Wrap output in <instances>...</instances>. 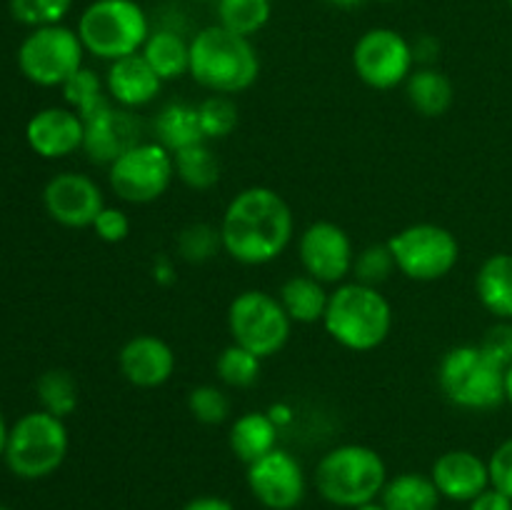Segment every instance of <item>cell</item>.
Instances as JSON below:
<instances>
[{
	"label": "cell",
	"instance_id": "cell-1",
	"mask_svg": "<svg viewBox=\"0 0 512 510\" xmlns=\"http://www.w3.org/2000/svg\"><path fill=\"white\" fill-rule=\"evenodd\" d=\"M295 215L288 200L273 188L253 185L225 205L220 220L223 250L240 265H268L288 250Z\"/></svg>",
	"mask_w": 512,
	"mask_h": 510
},
{
	"label": "cell",
	"instance_id": "cell-2",
	"mask_svg": "<svg viewBox=\"0 0 512 510\" xmlns=\"http://www.w3.org/2000/svg\"><path fill=\"white\" fill-rule=\"evenodd\" d=\"M260 75V55L253 40L223 25H208L190 40V78L218 95H238L253 88Z\"/></svg>",
	"mask_w": 512,
	"mask_h": 510
},
{
	"label": "cell",
	"instance_id": "cell-3",
	"mask_svg": "<svg viewBox=\"0 0 512 510\" xmlns=\"http://www.w3.org/2000/svg\"><path fill=\"white\" fill-rule=\"evenodd\" d=\"M323 328L340 348L370 353L380 348L393 330V305L380 288L345 280L330 293Z\"/></svg>",
	"mask_w": 512,
	"mask_h": 510
},
{
	"label": "cell",
	"instance_id": "cell-4",
	"mask_svg": "<svg viewBox=\"0 0 512 510\" xmlns=\"http://www.w3.org/2000/svg\"><path fill=\"white\" fill-rule=\"evenodd\" d=\"M388 483V465L370 445H335L315 468V485L323 500L338 508H360L380 498Z\"/></svg>",
	"mask_w": 512,
	"mask_h": 510
},
{
	"label": "cell",
	"instance_id": "cell-5",
	"mask_svg": "<svg viewBox=\"0 0 512 510\" xmlns=\"http://www.w3.org/2000/svg\"><path fill=\"white\" fill-rule=\"evenodd\" d=\"M75 30L85 53L105 63L140 53L153 33L148 13L138 0H93L80 13Z\"/></svg>",
	"mask_w": 512,
	"mask_h": 510
},
{
	"label": "cell",
	"instance_id": "cell-6",
	"mask_svg": "<svg viewBox=\"0 0 512 510\" xmlns=\"http://www.w3.org/2000/svg\"><path fill=\"white\" fill-rule=\"evenodd\" d=\"M68 448L70 435L65 420L45 410H30L10 425L3 460L15 478L43 480L65 463Z\"/></svg>",
	"mask_w": 512,
	"mask_h": 510
},
{
	"label": "cell",
	"instance_id": "cell-7",
	"mask_svg": "<svg viewBox=\"0 0 512 510\" xmlns=\"http://www.w3.org/2000/svg\"><path fill=\"white\" fill-rule=\"evenodd\" d=\"M438 385L455 408L493 410L505 403V368L480 345L450 348L438 363Z\"/></svg>",
	"mask_w": 512,
	"mask_h": 510
},
{
	"label": "cell",
	"instance_id": "cell-8",
	"mask_svg": "<svg viewBox=\"0 0 512 510\" xmlns=\"http://www.w3.org/2000/svg\"><path fill=\"white\" fill-rule=\"evenodd\" d=\"M293 325L278 295L268 290H243L230 300V338L263 360L273 358L288 345Z\"/></svg>",
	"mask_w": 512,
	"mask_h": 510
},
{
	"label": "cell",
	"instance_id": "cell-9",
	"mask_svg": "<svg viewBox=\"0 0 512 510\" xmlns=\"http://www.w3.org/2000/svg\"><path fill=\"white\" fill-rule=\"evenodd\" d=\"M85 48L78 30L68 25L33 28L18 45V70L25 80L40 88H60L73 73L83 68Z\"/></svg>",
	"mask_w": 512,
	"mask_h": 510
},
{
	"label": "cell",
	"instance_id": "cell-10",
	"mask_svg": "<svg viewBox=\"0 0 512 510\" xmlns=\"http://www.w3.org/2000/svg\"><path fill=\"white\" fill-rule=\"evenodd\" d=\"M400 273L418 283H433L453 273L460 260V243L438 223H413L388 240Z\"/></svg>",
	"mask_w": 512,
	"mask_h": 510
},
{
	"label": "cell",
	"instance_id": "cell-11",
	"mask_svg": "<svg viewBox=\"0 0 512 510\" xmlns=\"http://www.w3.org/2000/svg\"><path fill=\"white\" fill-rule=\"evenodd\" d=\"M173 180V153L155 140H143L108 168L110 190L123 203L133 205H148L163 198Z\"/></svg>",
	"mask_w": 512,
	"mask_h": 510
},
{
	"label": "cell",
	"instance_id": "cell-12",
	"mask_svg": "<svg viewBox=\"0 0 512 510\" xmlns=\"http://www.w3.org/2000/svg\"><path fill=\"white\" fill-rule=\"evenodd\" d=\"M353 68L368 88H398L415 70L413 43L393 28L365 30L353 48Z\"/></svg>",
	"mask_w": 512,
	"mask_h": 510
},
{
	"label": "cell",
	"instance_id": "cell-13",
	"mask_svg": "<svg viewBox=\"0 0 512 510\" xmlns=\"http://www.w3.org/2000/svg\"><path fill=\"white\" fill-rule=\"evenodd\" d=\"M298 258L310 278L323 285H340L353 275L355 248L348 230L333 220H315L300 233Z\"/></svg>",
	"mask_w": 512,
	"mask_h": 510
},
{
	"label": "cell",
	"instance_id": "cell-14",
	"mask_svg": "<svg viewBox=\"0 0 512 510\" xmlns=\"http://www.w3.org/2000/svg\"><path fill=\"white\" fill-rule=\"evenodd\" d=\"M245 480L253 498L268 510H295L308 490L303 465L283 448H275L273 453L250 463Z\"/></svg>",
	"mask_w": 512,
	"mask_h": 510
},
{
	"label": "cell",
	"instance_id": "cell-15",
	"mask_svg": "<svg viewBox=\"0 0 512 510\" xmlns=\"http://www.w3.org/2000/svg\"><path fill=\"white\" fill-rule=\"evenodd\" d=\"M83 123V153L95 165L110 168L120 155L143 143V123L138 120V115L133 110L115 105L110 98L103 105H98L93 113L85 115Z\"/></svg>",
	"mask_w": 512,
	"mask_h": 510
},
{
	"label": "cell",
	"instance_id": "cell-16",
	"mask_svg": "<svg viewBox=\"0 0 512 510\" xmlns=\"http://www.w3.org/2000/svg\"><path fill=\"white\" fill-rule=\"evenodd\" d=\"M43 208L63 228H93L95 218L105 208V195L90 175L65 170L45 183Z\"/></svg>",
	"mask_w": 512,
	"mask_h": 510
},
{
	"label": "cell",
	"instance_id": "cell-17",
	"mask_svg": "<svg viewBox=\"0 0 512 510\" xmlns=\"http://www.w3.org/2000/svg\"><path fill=\"white\" fill-rule=\"evenodd\" d=\"M85 123L68 105H50L30 115L25 140L30 150L45 160H60L83 150Z\"/></svg>",
	"mask_w": 512,
	"mask_h": 510
},
{
	"label": "cell",
	"instance_id": "cell-18",
	"mask_svg": "<svg viewBox=\"0 0 512 510\" xmlns=\"http://www.w3.org/2000/svg\"><path fill=\"white\" fill-rule=\"evenodd\" d=\"M175 365H178L175 350L158 335H133L130 340H125L118 353L120 375L130 385L143 390H153L168 383L175 373Z\"/></svg>",
	"mask_w": 512,
	"mask_h": 510
},
{
	"label": "cell",
	"instance_id": "cell-19",
	"mask_svg": "<svg viewBox=\"0 0 512 510\" xmlns=\"http://www.w3.org/2000/svg\"><path fill=\"white\" fill-rule=\"evenodd\" d=\"M430 478L440 495L453 503H470L490 488L488 460L465 448L445 450L443 455H438L433 470H430Z\"/></svg>",
	"mask_w": 512,
	"mask_h": 510
},
{
	"label": "cell",
	"instance_id": "cell-20",
	"mask_svg": "<svg viewBox=\"0 0 512 510\" xmlns=\"http://www.w3.org/2000/svg\"><path fill=\"white\" fill-rule=\"evenodd\" d=\"M105 90L110 100L120 108L138 110L153 103L163 90V80L158 78L148 60L140 53L128 55V58L113 60L105 73Z\"/></svg>",
	"mask_w": 512,
	"mask_h": 510
},
{
	"label": "cell",
	"instance_id": "cell-21",
	"mask_svg": "<svg viewBox=\"0 0 512 510\" xmlns=\"http://www.w3.org/2000/svg\"><path fill=\"white\" fill-rule=\"evenodd\" d=\"M278 435L280 425L275 423L273 415L263 413V410H248L230 425L228 445L235 458L250 465L278 448Z\"/></svg>",
	"mask_w": 512,
	"mask_h": 510
},
{
	"label": "cell",
	"instance_id": "cell-22",
	"mask_svg": "<svg viewBox=\"0 0 512 510\" xmlns=\"http://www.w3.org/2000/svg\"><path fill=\"white\" fill-rule=\"evenodd\" d=\"M480 305L498 320H512V255L495 253L483 260L475 275Z\"/></svg>",
	"mask_w": 512,
	"mask_h": 510
},
{
	"label": "cell",
	"instance_id": "cell-23",
	"mask_svg": "<svg viewBox=\"0 0 512 510\" xmlns=\"http://www.w3.org/2000/svg\"><path fill=\"white\" fill-rule=\"evenodd\" d=\"M153 133L155 143L168 148L170 153H178V150L188 148V145L203 143L205 135L203 128H200L198 105L183 103V100L165 103L158 110V115H155Z\"/></svg>",
	"mask_w": 512,
	"mask_h": 510
},
{
	"label": "cell",
	"instance_id": "cell-24",
	"mask_svg": "<svg viewBox=\"0 0 512 510\" xmlns=\"http://www.w3.org/2000/svg\"><path fill=\"white\" fill-rule=\"evenodd\" d=\"M278 300L283 303L285 313L293 323L313 325L323 323V315L328 310L330 293L320 280L310 278L308 273L290 275L278 290Z\"/></svg>",
	"mask_w": 512,
	"mask_h": 510
},
{
	"label": "cell",
	"instance_id": "cell-25",
	"mask_svg": "<svg viewBox=\"0 0 512 510\" xmlns=\"http://www.w3.org/2000/svg\"><path fill=\"white\" fill-rule=\"evenodd\" d=\"M140 55L148 60V65L158 73L163 83L190 75V40H185L178 30H153L145 40Z\"/></svg>",
	"mask_w": 512,
	"mask_h": 510
},
{
	"label": "cell",
	"instance_id": "cell-26",
	"mask_svg": "<svg viewBox=\"0 0 512 510\" xmlns=\"http://www.w3.org/2000/svg\"><path fill=\"white\" fill-rule=\"evenodd\" d=\"M405 95L415 113L425 118H440L453 108V80L438 68H418L405 80Z\"/></svg>",
	"mask_w": 512,
	"mask_h": 510
},
{
	"label": "cell",
	"instance_id": "cell-27",
	"mask_svg": "<svg viewBox=\"0 0 512 510\" xmlns=\"http://www.w3.org/2000/svg\"><path fill=\"white\" fill-rule=\"evenodd\" d=\"M378 500L388 510H438L443 495L430 475L400 473L388 478Z\"/></svg>",
	"mask_w": 512,
	"mask_h": 510
},
{
	"label": "cell",
	"instance_id": "cell-28",
	"mask_svg": "<svg viewBox=\"0 0 512 510\" xmlns=\"http://www.w3.org/2000/svg\"><path fill=\"white\" fill-rule=\"evenodd\" d=\"M175 178L190 190H210L220 180V160L208 140L173 153Z\"/></svg>",
	"mask_w": 512,
	"mask_h": 510
},
{
	"label": "cell",
	"instance_id": "cell-29",
	"mask_svg": "<svg viewBox=\"0 0 512 510\" xmlns=\"http://www.w3.org/2000/svg\"><path fill=\"white\" fill-rule=\"evenodd\" d=\"M38 400H40V410L45 413L55 415V418H68L78 410V383H75L73 373L63 368H50L45 370L43 375L38 378Z\"/></svg>",
	"mask_w": 512,
	"mask_h": 510
},
{
	"label": "cell",
	"instance_id": "cell-30",
	"mask_svg": "<svg viewBox=\"0 0 512 510\" xmlns=\"http://www.w3.org/2000/svg\"><path fill=\"white\" fill-rule=\"evenodd\" d=\"M215 8H218V25L253 38L270 23L273 0H218Z\"/></svg>",
	"mask_w": 512,
	"mask_h": 510
},
{
	"label": "cell",
	"instance_id": "cell-31",
	"mask_svg": "<svg viewBox=\"0 0 512 510\" xmlns=\"http://www.w3.org/2000/svg\"><path fill=\"white\" fill-rule=\"evenodd\" d=\"M263 358L238 343H230L215 360V373L228 388H253L260 380Z\"/></svg>",
	"mask_w": 512,
	"mask_h": 510
},
{
	"label": "cell",
	"instance_id": "cell-32",
	"mask_svg": "<svg viewBox=\"0 0 512 510\" xmlns=\"http://www.w3.org/2000/svg\"><path fill=\"white\" fill-rule=\"evenodd\" d=\"M63 100L70 110L85 118V115L93 113L98 105H103L110 98L108 90H105V80H100V75L93 68H80L78 73L70 75L63 85Z\"/></svg>",
	"mask_w": 512,
	"mask_h": 510
},
{
	"label": "cell",
	"instance_id": "cell-33",
	"mask_svg": "<svg viewBox=\"0 0 512 510\" xmlns=\"http://www.w3.org/2000/svg\"><path fill=\"white\" fill-rule=\"evenodd\" d=\"M198 118L205 140H223L233 135V130L238 128L240 113L230 95L213 93L198 105Z\"/></svg>",
	"mask_w": 512,
	"mask_h": 510
},
{
	"label": "cell",
	"instance_id": "cell-34",
	"mask_svg": "<svg viewBox=\"0 0 512 510\" xmlns=\"http://www.w3.org/2000/svg\"><path fill=\"white\" fill-rule=\"evenodd\" d=\"M395 270H398V265H395L393 250L388 243L368 245L360 253H355L353 280H358V283L380 288Z\"/></svg>",
	"mask_w": 512,
	"mask_h": 510
},
{
	"label": "cell",
	"instance_id": "cell-35",
	"mask_svg": "<svg viewBox=\"0 0 512 510\" xmlns=\"http://www.w3.org/2000/svg\"><path fill=\"white\" fill-rule=\"evenodd\" d=\"M8 8L20 25L33 30L63 23L65 15L73 10V0H8Z\"/></svg>",
	"mask_w": 512,
	"mask_h": 510
},
{
	"label": "cell",
	"instance_id": "cell-36",
	"mask_svg": "<svg viewBox=\"0 0 512 510\" xmlns=\"http://www.w3.org/2000/svg\"><path fill=\"white\" fill-rule=\"evenodd\" d=\"M218 250H223L220 228H213L208 223H193L180 230L178 253L188 263H208L213 255H218Z\"/></svg>",
	"mask_w": 512,
	"mask_h": 510
},
{
	"label": "cell",
	"instance_id": "cell-37",
	"mask_svg": "<svg viewBox=\"0 0 512 510\" xmlns=\"http://www.w3.org/2000/svg\"><path fill=\"white\" fill-rule=\"evenodd\" d=\"M188 410L198 423L223 425L230 418V398L218 385H195L188 393Z\"/></svg>",
	"mask_w": 512,
	"mask_h": 510
},
{
	"label": "cell",
	"instance_id": "cell-38",
	"mask_svg": "<svg viewBox=\"0 0 512 510\" xmlns=\"http://www.w3.org/2000/svg\"><path fill=\"white\" fill-rule=\"evenodd\" d=\"M478 345L500 368H508L512 365V320H498L495 325H490Z\"/></svg>",
	"mask_w": 512,
	"mask_h": 510
},
{
	"label": "cell",
	"instance_id": "cell-39",
	"mask_svg": "<svg viewBox=\"0 0 512 510\" xmlns=\"http://www.w3.org/2000/svg\"><path fill=\"white\" fill-rule=\"evenodd\" d=\"M95 235H98L103 243H123L130 235V218L123 208H113V205H105L98 213L93 223Z\"/></svg>",
	"mask_w": 512,
	"mask_h": 510
},
{
	"label": "cell",
	"instance_id": "cell-40",
	"mask_svg": "<svg viewBox=\"0 0 512 510\" xmlns=\"http://www.w3.org/2000/svg\"><path fill=\"white\" fill-rule=\"evenodd\" d=\"M490 485L512 498V438L503 440L488 458Z\"/></svg>",
	"mask_w": 512,
	"mask_h": 510
},
{
	"label": "cell",
	"instance_id": "cell-41",
	"mask_svg": "<svg viewBox=\"0 0 512 510\" xmlns=\"http://www.w3.org/2000/svg\"><path fill=\"white\" fill-rule=\"evenodd\" d=\"M468 510H512V498L505 493H500L498 488L490 485L485 493H480L478 498L470 500Z\"/></svg>",
	"mask_w": 512,
	"mask_h": 510
},
{
	"label": "cell",
	"instance_id": "cell-42",
	"mask_svg": "<svg viewBox=\"0 0 512 510\" xmlns=\"http://www.w3.org/2000/svg\"><path fill=\"white\" fill-rule=\"evenodd\" d=\"M180 510H235L233 503L220 495H198V498L188 500Z\"/></svg>",
	"mask_w": 512,
	"mask_h": 510
},
{
	"label": "cell",
	"instance_id": "cell-43",
	"mask_svg": "<svg viewBox=\"0 0 512 510\" xmlns=\"http://www.w3.org/2000/svg\"><path fill=\"white\" fill-rule=\"evenodd\" d=\"M438 50H440L438 40L430 38V35H423V38H418V43H413L415 63H423V68H433V65H430V60L438 55Z\"/></svg>",
	"mask_w": 512,
	"mask_h": 510
},
{
	"label": "cell",
	"instance_id": "cell-44",
	"mask_svg": "<svg viewBox=\"0 0 512 510\" xmlns=\"http://www.w3.org/2000/svg\"><path fill=\"white\" fill-rule=\"evenodd\" d=\"M8 433H10V428H8V423H5L3 410H0V460H3L5 445H8Z\"/></svg>",
	"mask_w": 512,
	"mask_h": 510
},
{
	"label": "cell",
	"instance_id": "cell-45",
	"mask_svg": "<svg viewBox=\"0 0 512 510\" xmlns=\"http://www.w3.org/2000/svg\"><path fill=\"white\" fill-rule=\"evenodd\" d=\"M328 5H333V8H340V10H353L358 8V5H363L365 0H325Z\"/></svg>",
	"mask_w": 512,
	"mask_h": 510
},
{
	"label": "cell",
	"instance_id": "cell-46",
	"mask_svg": "<svg viewBox=\"0 0 512 510\" xmlns=\"http://www.w3.org/2000/svg\"><path fill=\"white\" fill-rule=\"evenodd\" d=\"M505 400L512 405V365L505 368Z\"/></svg>",
	"mask_w": 512,
	"mask_h": 510
},
{
	"label": "cell",
	"instance_id": "cell-47",
	"mask_svg": "<svg viewBox=\"0 0 512 510\" xmlns=\"http://www.w3.org/2000/svg\"><path fill=\"white\" fill-rule=\"evenodd\" d=\"M355 510H388V508H385L380 500H373V503H365V505H360V508H355Z\"/></svg>",
	"mask_w": 512,
	"mask_h": 510
},
{
	"label": "cell",
	"instance_id": "cell-48",
	"mask_svg": "<svg viewBox=\"0 0 512 510\" xmlns=\"http://www.w3.org/2000/svg\"><path fill=\"white\" fill-rule=\"evenodd\" d=\"M198 3H218V0H198Z\"/></svg>",
	"mask_w": 512,
	"mask_h": 510
},
{
	"label": "cell",
	"instance_id": "cell-49",
	"mask_svg": "<svg viewBox=\"0 0 512 510\" xmlns=\"http://www.w3.org/2000/svg\"><path fill=\"white\" fill-rule=\"evenodd\" d=\"M378 3H395V0H378Z\"/></svg>",
	"mask_w": 512,
	"mask_h": 510
},
{
	"label": "cell",
	"instance_id": "cell-50",
	"mask_svg": "<svg viewBox=\"0 0 512 510\" xmlns=\"http://www.w3.org/2000/svg\"><path fill=\"white\" fill-rule=\"evenodd\" d=\"M0 510H10V508H8V505H0Z\"/></svg>",
	"mask_w": 512,
	"mask_h": 510
},
{
	"label": "cell",
	"instance_id": "cell-51",
	"mask_svg": "<svg viewBox=\"0 0 512 510\" xmlns=\"http://www.w3.org/2000/svg\"><path fill=\"white\" fill-rule=\"evenodd\" d=\"M508 5H510V8H512V0H508Z\"/></svg>",
	"mask_w": 512,
	"mask_h": 510
}]
</instances>
